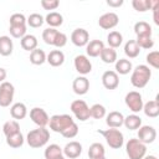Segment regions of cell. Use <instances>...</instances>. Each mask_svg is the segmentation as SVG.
Returning <instances> with one entry per match:
<instances>
[{"label":"cell","mask_w":159,"mask_h":159,"mask_svg":"<svg viewBox=\"0 0 159 159\" xmlns=\"http://www.w3.org/2000/svg\"><path fill=\"white\" fill-rule=\"evenodd\" d=\"M48 139H50V132L48 129H46V127H37L36 129L30 130L26 135L27 144L34 149L42 148L43 145L47 144Z\"/></svg>","instance_id":"obj_1"},{"label":"cell","mask_w":159,"mask_h":159,"mask_svg":"<svg viewBox=\"0 0 159 159\" xmlns=\"http://www.w3.org/2000/svg\"><path fill=\"white\" fill-rule=\"evenodd\" d=\"M152 77V71L147 65H138L130 76V83L135 88H144Z\"/></svg>","instance_id":"obj_2"},{"label":"cell","mask_w":159,"mask_h":159,"mask_svg":"<svg viewBox=\"0 0 159 159\" xmlns=\"http://www.w3.org/2000/svg\"><path fill=\"white\" fill-rule=\"evenodd\" d=\"M98 133L104 137L107 144L112 149H119L124 144V135L117 128H108V129H104V130L98 129Z\"/></svg>","instance_id":"obj_3"},{"label":"cell","mask_w":159,"mask_h":159,"mask_svg":"<svg viewBox=\"0 0 159 159\" xmlns=\"http://www.w3.org/2000/svg\"><path fill=\"white\" fill-rule=\"evenodd\" d=\"M125 153L129 159H143L147 153V145L138 138H130L125 144Z\"/></svg>","instance_id":"obj_4"},{"label":"cell","mask_w":159,"mask_h":159,"mask_svg":"<svg viewBox=\"0 0 159 159\" xmlns=\"http://www.w3.org/2000/svg\"><path fill=\"white\" fill-rule=\"evenodd\" d=\"M72 123H75V122H73V119L70 114H55L48 120L50 129L55 133H62Z\"/></svg>","instance_id":"obj_5"},{"label":"cell","mask_w":159,"mask_h":159,"mask_svg":"<svg viewBox=\"0 0 159 159\" xmlns=\"http://www.w3.org/2000/svg\"><path fill=\"white\" fill-rule=\"evenodd\" d=\"M124 102L125 106L135 114L138 112H140L143 109V97L138 91H130L125 94L124 97Z\"/></svg>","instance_id":"obj_6"},{"label":"cell","mask_w":159,"mask_h":159,"mask_svg":"<svg viewBox=\"0 0 159 159\" xmlns=\"http://www.w3.org/2000/svg\"><path fill=\"white\" fill-rule=\"evenodd\" d=\"M71 108V112L75 114V117L81 120V122H84L87 119H89V107L87 106V103L83 101V99H76L71 103L70 106Z\"/></svg>","instance_id":"obj_7"},{"label":"cell","mask_w":159,"mask_h":159,"mask_svg":"<svg viewBox=\"0 0 159 159\" xmlns=\"http://www.w3.org/2000/svg\"><path fill=\"white\" fill-rule=\"evenodd\" d=\"M15 87L12 83L5 81L0 83V107H9L14 99Z\"/></svg>","instance_id":"obj_8"},{"label":"cell","mask_w":159,"mask_h":159,"mask_svg":"<svg viewBox=\"0 0 159 159\" xmlns=\"http://www.w3.org/2000/svg\"><path fill=\"white\" fill-rule=\"evenodd\" d=\"M73 65L76 71L82 76H86L92 71V63L86 55H77L73 60Z\"/></svg>","instance_id":"obj_9"},{"label":"cell","mask_w":159,"mask_h":159,"mask_svg":"<svg viewBox=\"0 0 159 159\" xmlns=\"http://www.w3.org/2000/svg\"><path fill=\"white\" fill-rule=\"evenodd\" d=\"M30 118L37 127H46L48 124L50 117L46 111L41 107H35L30 111Z\"/></svg>","instance_id":"obj_10"},{"label":"cell","mask_w":159,"mask_h":159,"mask_svg":"<svg viewBox=\"0 0 159 159\" xmlns=\"http://www.w3.org/2000/svg\"><path fill=\"white\" fill-rule=\"evenodd\" d=\"M138 139L142 143H144L145 145L153 143L157 139V130H155V128L152 127V125H140L138 128Z\"/></svg>","instance_id":"obj_11"},{"label":"cell","mask_w":159,"mask_h":159,"mask_svg":"<svg viewBox=\"0 0 159 159\" xmlns=\"http://www.w3.org/2000/svg\"><path fill=\"white\" fill-rule=\"evenodd\" d=\"M71 42L77 47H83L89 42V34L87 30L78 27L75 29L71 34Z\"/></svg>","instance_id":"obj_12"},{"label":"cell","mask_w":159,"mask_h":159,"mask_svg":"<svg viewBox=\"0 0 159 159\" xmlns=\"http://www.w3.org/2000/svg\"><path fill=\"white\" fill-rule=\"evenodd\" d=\"M119 22V17L116 12H106L98 19V25L103 30H111L116 27Z\"/></svg>","instance_id":"obj_13"},{"label":"cell","mask_w":159,"mask_h":159,"mask_svg":"<svg viewBox=\"0 0 159 159\" xmlns=\"http://www.w3.org/2000/svg\"><path fill=\"white\" fill-rule=\"evenodd\" d=\"M101 80H102V84L106 89L112 91V89H116L119 86V76L112 70H108V71L103 72Z\"/></svg>","instance_id":"obj_14"},{"label":"cell","mask_w":159,"mask_h":159,"mask_svg":"<svg viewBox=\"0 0 159 159\" xmlns=\"http://www.w3.org/2000/svg\"><path fill=\"white\" fill-rule=\"evenodd\" d=\"M62 153H63V157L65 158H68V159H76L81 155L82 153V144L80 142H76V140H72L70 143H67L65 145V148L62 149Z\"/></svg>","instance_id":"obj_15"},{"label":"cell","mask_w":159,"mask_h":159,"mask_svg":"<svg viewBox=\"0 0 159 159\" xmlns=\"http://www.w3.org/2000/svg\"><path fill=\"white\" fill-rule=\"evenodd\" d=\"M72 89L76 94H86L89 89V81L86 76H78L72 82Z\"/></svg>","instance_id":"obj_16"},{"label":"cell","mask_w":159,"mask_h":159,"mask_svg":"<svg viewBox=\"0 0 159 159\" xmlns=\"http://www.w3.org/2000/svg\"><path fill=\"white\" fill-rule=\"evenodd\" d=\"M124 116L118 111H112L106 116V123L109 128H119L123 125Z\"/></svg>","instance_id":"obj_17"},{"label":"cell","mask_w":159,"mask_h":159,"mask_svg":"<svg viewBox=\"0 0 159 159\" xmlns=\"http://www.w3.org/2000/svg\"><path fill=\"white\" fill-rule=\"evenodd\" d=\"M104 48V43L101 40H92L86 45V53L89 57H98Z\"/></svg>","instance_id":"obj_18"},{"label":"cell","mask_w":159,"mask_h":159,"mask_svg":"<svg viewBox=\"0 0 159 159\" xmlns=\"http://www.w3.org/2000/svg\"><path fill=\"white\" fill-rule=\"evenodd\" d=\"M46 61L52 66V67H58L62 66L65 62V53L61 50H52L50 53L46 56Z\"/></svg>","instance_id":"obj_19"},{"label":"cell","mask_w":159,"mask_h":159,"mask_svg":"<svg viewBox=\"0 0 159 159\" xmlns=\"http://www.w3.org/2000/svg\"><path fill=\"white\" fill-rule=\"evenodd\" d=\"M144 114L149 118H157L159 116V102L158 98L153 99V101H148L147 103L143 104V109Z\"/></svg>","instance_id":"obj_20"},{"label":"cell","mask_w":159,"mask_h":159,"mask_svg":"<svg viewBox=\"0 0 159 159\" xmlns=\"http://www.w3.org/2000/svg\"><path fill=\"white\" fill-rule=\"evenodd\" d=\"M10 114L11 117L15 119V120H19V119H24L26 116H27V108L24 103L21 102H17V103H14L11 107H10Z\"/></svg>","instance_id":"obj_21"},{"label":"cell","mask_w":159,"mask_h":159,"mask_svg":"<svg viewBox=\"0 0 159 159\" xmlns=\"http://www.w3.org/2000/svg\"><path fill=\"white\" fill-rule=\"evenodd\" d=\"M12 50H14V43H12V40L4 35V36H0V55L1 56H10L12 53Z\"/></svg>","instance_id":"obj_22"},{"label":"cell","mask_w":159,"mask_h":159,"mask_svg":"<svg viewBox=\"0 0 159 159\" xmlns=\"http://www.w3.org/2000/svg\"><path fill=\"white\" fill-rule=\"evenodd\" d=\"M21 47L25 50V51H34L35 48H37V45H39V41H37V37L35 35H30V34H26L21 41Z\"/></svg>","instance_id":"obj_23"},{"label":"cell","mask_w":159,"mask_h":159,"mask_svg":"<svg viewBox=\"0 0 159 159\" xmlns=\"http://www.w3.org/2000/svg\"><path fill=\"white\" fill-rule=\"evenodd\" d=\"M116 73L117 75H128L133 70V65L129 60L127 58H119L116 62Z\"/></svg>","instance_id":"obj_24"},{"label":"cell","mask_w":159,"mask_h":159,"mask_svg":"<svg viewBox=\"0 0 159 159\" xmlns=\"http://www.w3.org/2000/svg\"><path fill=\"white\" fill-rule=\"evenodd\" d=\"M45 22H47L50 27L56 29V27H58V26H61L63 24V16L57 11H51V12H48L46 15Z\"/></svg>","instance_id":"obj_25"},{"label":"cell","mask_w":159,"mask_h":159,"mask_svg":"<svg viewBox=\"0 0 159 159\" xmlns=\"http://www.w3.org/2000/svg\"><path fill=\"white\" fill-rule=\"evenodd\" d=\"M123 125L129 130H135L142 125V118L137 114H129V116L124 117Z\"/></svg>","instance_id":"obj_26"},{"label":"cell","mask_w":159,"mask_h":159,"mask_svg":"<svg viewBox=\"0 0 159 159\" xmlns=\"http://www.w3.org/2000/svg\"><path fill=\"white\" fill-rule=\"evenodd\" d=\"M124 53L129 58H135L140 53V48L137 45L135 40H129V41L125 42V45H124Z\"/></svg>","instance_id":"obj_27"},{"label":"cell","mask_w":159,"mask_h":159,"mask_svg":"<svg viewBox=\"0 0 159 159\" xmlns=\"http://www.w3.org/2000/svg\"><path fill=\"white\" fill-rule=\"evenodd\" d=\"M106 154V149L103 147L102 143H92L88 148V157L89 159H96V158H101L104 157Z\"/></svg>","instance_id":"obj_28"},{"label":"cell","mask_w":159,"mask_h":159,"mask_svg":"<svg viewBox=\"0 0 159 159\" xmlns=\"http://www.w3.org/2000/svg\"><path fill=\"white\" fill-rule=\"evenodd\" d=\"M30 62L35 66H40L46 62V53L41 48H35L30 53Z\"/></svg>","instance_id":"obj_29"},{"label":"cell","mask_w":159,"mask_h":159,"mask_svg":"<svg viewBox=\"0 0 159 159\" xmlns=\"http://www.w3.org/2000/svg\"><path fill=\"white\" fill-rule=\"evenodd\" d=\"M43 155H45V159H56V158L63 155L62 148L58 144H50L46 147Z\"/></svg>","instance_id":"obj_30"},{"label":"cell","mask_w":159,"mask_h":159,"mask_svg":"<svg viewBox=\"0 0 159 159\" xmlns=\"http://www.w3.org/2000/svg\"><path fill=\"white\" fill-rule=\"evenodd\" d=\"M107 42H108V45H109V47H112V48H117V47H119L120 45H122V42H123V36H122V34L119 32V31H111L108 35H107Z\"/></svg>","instance_id":"obj_31"},{"label":"cell","mask_w":159,"mask_h":159,"mask_svg":"<svg viewBox=\"0 0 159 159\" xmlns=\"http://www.w3.org/2000/svg\"><path fill=\"white\" fill-rule=\"evenodd\" d=\"M99 57L104 63H114L117 61V51L112 47H104Z\"/></svg>","instance_id":"obj_32"},{"label":"cell","mask_w":159,"mask_h":159,"mask_svg":"<svg viewBox=\"0 0 159 159\" xmlns=\"http://www.w3.org/2000/svg\"><path fill=\"white\" fill-rule=\"evenodd\" d=\"M17 132H20V124L17 123V120L11 119V120H7V122L4 123V125H2V133L5 134V137L12 135V134H15Z\"/></svg>","instance_id":"obj_33"},{"label":"cell","mask_w":159,"mask_h":159,"mask_svg":"<svg viewBox=\"0 0 159 159\" xmlns=\"http://www.w3.org/2000/svg\"><path fill=\"white\" fill-rule=\"evenodd\" d=\"M24 142H25V139H24V135L21 132H17L12 135L6 137V144L10 148H20V147H22Z\"/></svg>","instance_id":"obj_34"},{"label":"cell","mask_w":159,"mask_h":159,"mask_svg":"<svg viewBox=\"0 0 159 159\" xmlns=\"http://www.w3.org/2000/svg\"><path fill=\"white\" fill-rule=\"evenodd\" d=\"M134 32L137 36L152 35V26L145 21H138L134 25Z\"/></svg>","instance_id":"obj_35"},{"label":"cell","mask_w":159,"mask_h":159,"mask_svg":"<svg viewBox=\"0 0 159 159\" xmlns=\"http://www.w3.org/2000/svg\"><path fill=\"white\" fill-rule=\"evenodd\" d=\"M45 22V17L37 12H34L31 14L27 19H26V24L30 26V27H34V29H37L40 26H42V24Z\"/></svg>","instance_id":"obj_36"},{"label":"cell","mask_w":159,"mask_h":159,"mask_svg":"<svg viewBox=\"0 0 159 159\" xmlns=\"http://www.w3.org/2000/svg\"><path fill=\"white\" fill-rule=\"evenodd\" d=\"M152 2H153V0H133L132 6L138 12H145L152 9Z\"/></svg>","instance_id":"obj_37"},{"label":"cell","mask_w":159,"mask_h":159,"mask_svg":"<svg viewBox=\"0 0 159 159\" xmlns=\"http://www.w3.org/2000/svg\"><path fill=\"white\" fill-rule=\"evenodd\" d=\"M137 45L139 46V48H145L149 50L154 46V41L152 39V35H143V36H137L135 40Z\"/></svg>","instance_id":"obj_38"},{"label":"cell","mask_w":159,"mask_h":159,"mask_svg":"<svg viewBox=\"0 0 159 159\" xmlns=\"http://www.w3.org/2000/svg\"><path fill=\"white\" fill-rule=\"evenodd\" d=\"M89 116L94 119H102L103 117H106V107L99 103L93 104L89 108Z\"/></svg>","instance_id":"obj_39"},{"label":"cell","mask_w":159,"mask_h":159,"mask_svg":"<svg viewBox=\"0 0 159 159\" xmlns=\"http://www.w3.org/2000/svg\"><path fill=\"white\" fill-rule=\"evenodd\" d=\"M9 31L12 37L21 40L26 35V25H10Z\"/></svg>","instance_id":"obj_40"},{"label":"cell","mask_w":159,"mask_h":159,"mask_svg":"<svg viewBox=\"0 0 159 159\" xmlns=\"http://www.w3.org/2000/svg\"><path fill=\"white\" fill-rule=\"evenodd\" d=\"M57 32L58 31L56 29H52V27L45 29L43 32H42V40H43V42L47 43V45L53 46V41H55V37H56Z\"/></svg>","instance_id":"obj_41"},{"label":"cell","mask_w":159,"mask_h":159,"mask_svg":"<svg viewBox=\"0 0 159 159\" xmlns=\"http://www.w3.org/2000/svg\"><path fill=\"white\" fill-rule=\"evenodd\" d=\"M147 62L149 66L153 68H159V52L158 51H152L147 55Z\"/></svg>","instance_id":"obj_42"},{"label":"cell","mask_w":159,"mask_h":159,"mask_svg":"<svg viewBox=\"0 0 159 159\" xmlns=\"http://www.w3.org/2000/svg\"><path fill=\"white\" fill-rule=\"evenodd\" d=\"M65 138H67V139H72V138H75L77 134H78V125L76 124V123H72L66 130H63L62 133H61Z\"/></svg>","instance_id":"obj_43"},{"label":"cell","mask_w":159,"mask_h":159,"mask_svg":"<svg viewBox=\"0 0 159 159\" xmlns=\"http://www.w3.org/2000/svg\"><path fill=\"white\" fill-rule=\"evenodd\" d=\"M9 21H10V25H26V17L20 12L12 14Z\"/></svg>","instance_id":"obj_44"},{"label":"cell","mask_w":159,"mask_h":159,"mask_svg":"<svg viewBox=\"0 0 159 159\" xmlns=\"http://www.w3.org/2000/svg\"><path fill=\"white\" fill-rule=\"evenodd\" d=\"M66 43H67V36H66V34H63V32H57V35H56V37H55V41H53V46L55 47H57V48H61V47H63V46H66Z\"/></svg>","instance_id":"obj_45"},{"label":"cell","mask_w":159,"mask_h":159,"mask_svg":"<svg viewBox=\"0 0 159 159\" xmlns=\"http://www.w3.org/2000/svg\"><path fill=\"white\" fill-rule=\"evenodd\" d=\"M41 6L45 10H56L60 6L58 0H41Z\"/></svg>","instance_id":"obj_46"},{"label":"cell","mask_w":159,"mask_h":159,"mask_svg":"<svg viewBox=\"0 0 159 159\" xmlns=\"http://www.w3.org/2000/svg\"><path fill=\"white\" fill-rule=\"evenodd\" d=\"M153 11V20L155 25H159V1L158 0H153L152 2V9Z\"/></svg>","instance_id":"obj_47"},{"label":"cell","mask_w":159,"mask_h":159,"mask_svg":"<svg viewBox=\"0 0 159 159\" xmlns=\"http://www.w3.org/2000/svg\"><path fill=\"white\" fill-rule=\"evenodd\" d=\"M123 0H107V5L111 7H119L123 5Z\"/></svg>","instance_id":"obj_48"},{"label":"cell","mask_w":159,"mask_h":159,"mask_svg":"<svg viewBox=\"0 0 159 159\" xmlns=\"http://www.w3.org/2000/svg\"><path fill=\"white\" fill-rule=\"evenodd\" d=\"M6 76H7V73H6V70H5V68H2V67H0V83L5 82V80H6Z\"/></svg>","instance_id":"obj_49"},{"label":"cell","mask_w":159,"mask_h":159,"mask_svg":"<svg viewBox=\"0 0 159 159\" xmlns=\"http://www.w3.org/2000/svg\"><path fill=\"white\" fill-rule=\"evenodd\" d=\"M143 159H158V158L155 155H144Z\"/></svg>","instance_id":"obj_50"},{"label":"cell","mask_w":159,"mask_h":159,"mask_svg":"<svg viewBox=\"0 0 159 159\" xmlns=\"http://www.w3.org/2000/svg\"><path fill=\"white\" fill-rule=\"evenodd\" d=\"M56 159H66L63 155H61V157H58V158H56Z\"/></svg>","instance_id":"obj_51"},{"label":"cell","mask_w":159,"mask_h":159,"mask_svg":"<svg viewBox=\"0 0 159 159\" xmlns=\"http://www.w3.org/2000/svg\"><path fill=\"white\" fill-rule=\"evenodd\" d=\"M96 159H106V157H101V158H96Z\"/></svg>","instance_id":"obj_52"}]
</instances>
